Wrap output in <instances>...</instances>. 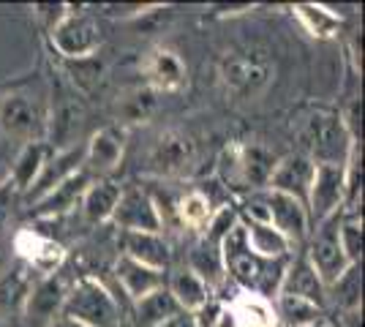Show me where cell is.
Instances as JSON below:
<instances>
[{"mask_svg":"<svg viewBox=\"0 0 365 327\" xmlns=\"http://www.w3.org/2000/svg\"><path fill=\"white\" fill-rule=\"evenodd\" d=\"M188 270L197 276L210 292L218 289L227 281V270H224V256H221V246L207 240V237H197V243L191 246L188 254Z\"/></svg>","mask_w":365,"mask_h":327,"instance_id":"29","label":"cell"},{"mask_svg":"<svg viewBox=\"0 0 365 327\" xmlns=\"http://www.w3.org/2000/svg\"><path fill=\"white\" fill-rule=\"evenodd\" d=\"M49 41L63 61H85L96 58V52L104 44V33L91 11H85L82 6H68L61 22L49 31Z\"/></svg>","mask_w":365,"mask_h":327,"instance_id":"7","label":"cell"},{"mask_svg":"<svg viewBox=\"0 0 365 327\" xmlns=\"http://www.w3.org/2000/svg\"><path fill=\"white\" fill-rule=\"evenodd\" d=\"M197 164V142L182 131H164L148 153V172L153 177H182Z\"/></svg>","mask_w":365,"mask_h":327,"instance_id":"11","label":"cell"},{"mask_svg":"<svg viewBox=\"0 0 365 327\" xmlns=\"http://www.w3.org/2000/svg\"><path fill=\"white\" fill-rule=\"evenodd\" d=\"M142 74H145V85L155 90V93H180L188 85V71L182 58L169 47H153L142 55L139 63Z\"/></svg>","mask_w":365,"mask_h":327,"instance_id":"16","label":"cell"},{"mask_svg":"<svg viewBox=\"0 0 365 327\" xmlns=\"http://www.w3.org/2000/svg\"><path fill=\"white\" fill-rule=\"evenodd\" d=\"M294 16L303 25V31L317 41H330L341 33V16L330 11L327 6L300 3V6H294Z\"/></svg>","mask_w":365,"mask_h":327,"instance_id":"35","label":"cell"},{"mask_svg":"<svg viewBox=\"0 0 365 327\" xmlns=\"http://www.w3.org/2000/svg\"><path fill=\"white\" fill-rule=\"evenodd\" d=\"M16 204H19L16 188L11 186L9 180H3V183H0V237L9 232L11 218H14V213H16Z\"/></svg>","mask_w":365,"mask_h":327,"instance_id":"38","label":"cell"},{"mask_svg":"<svg viewBox=\"0 0 365 327\" xmlns=\"http://www.w3.org/2000/svg\"><path fill=\"white\" fill-rule=\"evenodd\" d=\"M297 140H300V153L308 156L314 164H346L351 147L349 131L344 128L341 112L333 109H314L297 123Z\"/></svg>","mask_w":365,"mask_h":327,"instance_id":"2","label":"cell"},{"mask_svg":"<svg viewBox=\"0 0 365 327\" xmlns=\"http://www.w3.org/2000/svg\"><path fill=\"white\" fill-rule=\"evenodd\" d=\"M218 79L229 95L237 101H254L273 85L275 63L264 52L243 49V52H227L218 63Z\"/></svg>","mask_w":365,"mask_h":327,"instance_id":"5","label":"cell"},{"mask_svg":"<svg viewBox=\"0 0 365 327\" xmlns=\"http://www.w3.org/2000/svg\"><path fill=\"white\" fill-rule=\"evenodd\" d=\"M167 289H169V295L175 297V303L180 306V311H185V313H197L199 308L213 297V292H210L188 267H178V270L169 276Z\"/></svg>","mask_w":365,"mask_h":327,"instance_id":"32","label":"cell"},{"mask_svg":"<svg viewBox=\"0 0 365 327\" xmlns=\"http://www.w3.org/2000/svg\"><path fill=\"white\" fill-rule=\"evenodd\" d=\"M123 256H131L142 265L167 273L172 262V251L164 232H123Z\"/></svg>","mask_w":365,"mask_h":327,"instance_id":"27","label":"cell"},{"mask_svg":"<svg viewBox=\"0 0 365 327\" xmlns=\"http://www.w3.org/2000/svg\"><path fill=\"white\" fill-rule=\"evenodd\" d=\"M275 316H278V327H314L327 322V313L322 306L303 300L294 295H278L273 297Z\"/></svg>","mask_w":365,"mask_h":327,"instance_id":"31","label":"cell"},{"mask_svg":"<svg viewBox=\"0 0 365 327\" xmlns=\"http://www.w3.org/2000/svg\"><path fill=\"white\" fill-rule=\"evenodd\" d=\"M82 164H85V142H79L74 147H66V150H52L49 158H46L44 170L38 175V180H36V186L25 194L28 199H38V197H44L46 191H52L55 186H61L63 180H68L71 175L82 170Z\"/></svg>","mask_w":365,"mask_h":327,"instance_id":"21","label":"cell"},{"mask_svg":"<svg viewBox=\"0 0 365 327\" xmlns=\"http://www.w3.org/2000/svg\"><path fill=\"white\" fill-rule=\"evenodd\" d=\"M314 327H335V325H330V322H322V325H314Z\"/></svg>","mask_w":365,"mask_h":327,"instance_id":"42","label":"cell"},{"mask_svg":"<svg viewBox=\"0 0 365 327\" xmlns=\"http://www.w3.org/2000/svg\"><path fill=\"white\" fill-rule=\"evenodd\" d=\"M123 186L115 183L112 177H104V180H93L91 188L85 191L82 202H79V210L88 224L98 227V224H109L112 221V213L118 207V199H120Z\"/></svg>","mask_w":365,"mask_h":327,"instance_id":"30","label":"cell"},{"mask_svg":"<svg viewBox=\"0 0 365 327\" xmlns=\"http://www.w3.org/2000/svg\"><path fill=\"white\" fill-rule=\"evenodd\" d=\"M49 145L46 142H28V145H22V150L16 153L14 164H11V170H9V183L16 188V194L19 197H25L33 186H36V180H38V175L44 170L46 158H49Z\"/></svg>","mask_w":365,"mask_h":327,"instance_id":"28","label":"cell"},{"mask_svg":"<svg viewBox=\"0 0 365 327\" xmlns=\"http://www.w3.org/2000/svg\"><path fill=\"white\" fill-rule=\"evenodd\" d=\"M14 251L22 265H28L38 276H55L61 273L63 262H66V246L58 243L52 234H44L41 229L25 227L14 234Z\"/></svg>","mask_w":365,"mask_h":327,"instance_id":"12","label":"cell"},{"mask_svg":"<svg viewBox=\"0 0 365 327\" xmlns=\"http://www.w3.org/2000/svg\"><path fill=\"white\" fill-rule=\"evenodd\" d=\"M96 180L91 172L79 170L76 175H71L68 180H63L61 186H55L52 191H46L44 197L33 199L31 213L36 221H58V218L68 216L71 210L79 207L85 191L91 188V183Z\"/></svg>","mask_w":365,"mask_h":327,"instance_id":"17","label":"cell"},{"mask_svg":"<svg viewBox=\"0 0 365 327\" xmlns=\"http://www.w3.org/2000/svg\"><path fill=\"white\" fill-rule=\"evenodd\" d=\"M112 224L120 227V232H164L155 197L142 186H123Z\"/></svg>","mask_w":365,"mask_h":327,"instance_id":"13","label":"cell"},{"mask_svg":"<svg viewBox=\"0 0 365 327\" xmlns=\"http://www.w3.org/2000/svg\"><path fill=\"white\" fill-rule=\"evenodd\" d=\"M178 313H180V306L175 303V297L169 295L167 284H164L161 289L134 303V327H158Z\"/></svg>","mask_w":365,"mask_h":327,"instance_id":"34","label":"cell"},{"mask_svg":"<svg viewBox=\"0 0 365 327\" xmlns=\"http://www.w3.org/2000/svg\"><path fill=\"white\" fill-rule=\"evenodd\" d=\"M346 202V177H344V164H314V177L305 197V210L311 229L327 221L330 216L341 213Z\"/></svg>","mask_w":365,"mask_h":327,"instance_id":"10","label":"cell"},{"mask_svg":"<svg viewBox=\"0 0 365 327\" xmlns=\"http://www.w3.org/2000/svg\"><path fill=\"white\" fill-rule=\"evenodd\" d=\"M115 279H118V284L123 286L125 297H128L131 303H137V300H142L145 295L161 289V286L167 284V273H164V270H155V267L142 265L137 259L123 256L120 254L118 262H115Z\"/></svg>","mask_w":365,"mask_h":327,"instance_id":"23","label":"cell"},{"mask_svg":"<svg viewBox=\"0 0 365 327\" xmlns=\"http://www.w3.org/2000/svg\"><path fill=\"white\" fill-rule=\"evenodd\" d=\"M221 256H224V270L227 279H232L243 292H254L267 300H273L281 289L284 270L289 265L292 256L287 259H262L245 243L243 224H237L221 243Z\"/></svg>","mask_w":365,"mask_h":327,"instance_id":"1","label":"cell"},{"mask_svg":"<svg viewBox=\"0 0 365 327\" xmlns=\"http://www.w3.org/2000/svg\"><path fill=\"white\" fill-rule=\"evenodd\" d=\"M66 292H68V284H66L58 273H55V276H44V279H36L22 316H25L31 325L46 327L58 313H61Z\"/></svg>","mask_w":365,"mask_h":327,"instance_id":"19","label":"cell"},{"mask_svg":"<svg viewBox=\"0 0 365 327\" xmlns=\"http://www.w3.org/2000/svg\"><path fill=\"white\" fill-rule=\"evenodd\" d=\"M341 213H335L327 221L317 224L303 246V256L308 259V265L317 270V276L324 284V289L333 286L335 281L351 267L349 259L344 256L341 243H338V221H341Z\"/></svg>","mask_w":365,"mask_h":327,"instance_id":"8","label":"cell"},{"mask_svg":"<svg viewBox=\"0 0 365 327\" xmlns=\"http://www.w3.org/2000/svg\"><path fill=\"white\" fill-rule=\"evenodd\" d=\"M63 316L74 319L85 327H120L123 313L115 295L93 276L76 279L63 300Z\"/></svg>","mask_w":365,"mask_h":327,"instance_id":"6","label":"cell"},{"mask_svg":"<svg viewBox=\"0 0 365 327\" xmlns=\"http://www.w3.org/2000/svg\"><path fill=\"white\" fill-rule=\"evenodd\" d=\"M245 232V243L262 259H287L294 251L287 243V237L273 229L270 224H251V221H240Z\"/></svg>","mask_w":365,"mask_h":327,"instance_id":"33","label":"cell"},{"mask_svg":"<svg viewBox=\"0 0 365 327\" xmlns=\"http://www.w3.org/2000/svg\"><path fill=\"white\" fill-rule=\"evenodd\" d=\"M49 128V98L33 90H11L0 95V134L6 140L46 142Z\"/></svg>","mask_w":365,"mask_h":327,"instance_id":"4","label":"cell"},{"mask_svg":"<svg viewBox=\"0 0 365 327\" xmlns=\"http://www.w3.org/2000/svg\"><path fill=\"white\" fill-rule=\"evenodd\" d=\"M85 125V107L82 98L68 82H58L49 98V128H46V145L49 150H66L79 145V131Z\"/></svg>","mask_w":365,"mask_h":327,"instance_id":"9","label":"cell"},{"mask_svg":"<svg viewBox=\"0 0 365 327\" xmlns=\"http://www.w3.org/2000/svg\"><path fill=\"white\" fill-rule=\"evenodd\" d=\"M278 158L262 147V145H229L218 158V183L227 188L229 194L248 197L254 191L267 188V180L273 175V167Z\"/></svg>","mask_w":365,"mask_h":327,"instance_id":"3","label":"cell"},{"mask_svg":"<svg viewBox=\"0 0 365 327\" xmlns=\"http://www.w3.org/2000/svg\"><path fill=\"white\" fill-rule=\"evenodd\" d=\"M264 204H267V216H270V227L287 237V243L294 249H303L308 234H311V221H308V210L300 199L287 197V194H278L264 188L262 191Z\"/></svg>","mask_w":365,"mask_h":327,"instance_id":"15","label":"cell"},{"mask_svg":"<svg viewBox=\"0 0 365 327\" xmlns=\"http://www.w3.org/2000/svg\"><path fill=\"white\" fill-rule=\"evenodd\" d=\"M46 327H85V325H79V322H74V319H68V316L58 313V316H55Z\"/></svg>","mask_w":365,"mask_h":327,"instance_id":"41","label":"cell"},{"mask_svg":"<svg viewBox=\"0 0 365 327\" xmlns=\"http://www.w3.org/2000/svg\"><path fill=\"white\" fill-rule=\"evenodd\" d=\"M158 109V93L150 90L148 85H137V88H128L123 90L115 104H112V115H115V125L120 128H131V125L148 123Z\"/></svg>","mask_w":365,"mask_h":327,"instance_id":"25","label":"cell"},{"mask_svg":"<svg viewBox=\"0 0 365 327\" xmlns=\"http://www.w3.org/2000/svg\"><path fill=\"white\" fill-rule=\"evenodd\" d=\"M125 140H128V131L115 123L93 131L91 140L85 142V164H82V170L91 172L96 180L109 177L123 164Z\"/></svg>","mask_w":365,"mask_h":327,"instance_id":"14","label":"cell"},{"mask_svg":"<svg viewBox=\"0 0 365 327\" xmlns=\"http://www.w3.org/2000/svg\"><path fill=\"white\" fill-rule=\"evenodd\" d=\"M338 243L344 249V256L349 259V265H360L363 262V216L341 213V221H338Z\"/></svg>","mask_w":365,"mask_h":327,"instance_id":"37","label":"cell"},{"mask_svg":"<svg viewBox=\"0 0 365 327\" xmlns=\"http://www.w3.org/2000/svg\"><path fill=\"white\" fill-rule=\"evenodd\" d=\"M311 177H314V161L303 156V153H292V156H284L275 161L267 188L278 191V194H287V197H294V199H300L305 204Z\"/></svg>","mask_w":365,"mask_h":327,"instance_id":"20","label":"cell"},{"mask_svg":"<svg viewBox=\"0 0 365 327\" xmlns=\"http://www.w3.org/2000/svg\"><path fill=\"white\" fill-rule=\"evenodd\" d=\"M278 292L281 295H294V297H303V300H311V303H317L322 308L327 306V289H324V284L317 276V270L308 265L303 251L300 254H292Z\"/></svg>","mask_w":365,"mask_h":327,"instance_id":"22","label":"cell"},{"mask_svg":"<svg viewBox=\"0 0 365 327\" xmlns=\"http://www.w3.org/2000/svg\"><path fill=\"white\" fill-rule=\"evenodd\" d=\"M158 327H197V322H194V313L180 311L178 316H172V319H167L164 325H158Z\"/></svg>","mask_w":365,"mask_h":327,"instance_id":"40","label":"cell"},{"mask_svg":"<svg viewBox=\"0 0 365 327\" xmlns=\"http://www.w3.org/2000/svg\"><path fill=\"white\" fill-rule=\"evenodd\" d=\"M169 210H172V218L180 224L182 229H191V232L202 234L207 229L213 213L218 210V204H215V199L205 188H188V191H182L180 197L172 202Z\"/></svg>","mask_w":365,"mask_h":327,"instance_id":"24","label":"cell"},{"mask_svg":"<svg viewBox=\"0 0 365 327\" xmlns=\"http://www.w3.org/2000/svg\"><path fill=\"white\" fill-rule=\"evenodd\" d=\"M66 9H68V3H58V6H36V16L44 22L46 33H49L58 22H61V16L66 14Z\"/></svg>","mask_w":365,"mask_h":327,"instance_id":"39","label":"cell"},{"mask_svg":"<svg viewBox=\"0 0 365 327\" xmlns=\"http://www.w3.org/2000/svg\"><path fill=\"white\" fill-rule=\"evenodd\" d=\"M36 279L38 276L22 262H16L14 267H9L0 276V313L3 316H22L25 313Z\"/></svg>","mask_w":365,"mask_h":327,"instance_id":"26","label":"cell"},{"mask_svg":"<svg viewBox=\"0 0 365 327\" xmlns=\"http://www.w3.org/2000/svg\"><path fill=\"white\" fill-rule=\"evenodd\" d=\"M360 292H363L360 265H351L333 286H327V300H333L335 308H341V313H354L360 311Z\"/></svg>","mask_w":365,"mask_h":327,"instance_id":"36","label":"cell"},{"mask_svg":"<svg viewBox=\"0 0 365 327\" xmlns=\"http://www.w3.org/2000/svg\"><path fill=\"white\" fill-rule=\"evenodd\" d=\"M215 327H278L273 300L240 289L224 303Z\"/></svg>","mask_w":365,"mask_h":327,"instance_id":"18","label":"cell"},{"mask_svg":"<svg viewBox=\"0 0 365 327\" xmlns=\"http://www.w3.org/2000/svg\"><path fill=\"white\" fill-rule=\"evenodd\" d=\"M120 327H125V325H120Z\"/></svg>","mask_w":365,"mask_h":327,"instance_id":"43","label":"cell"}]
</instances>
